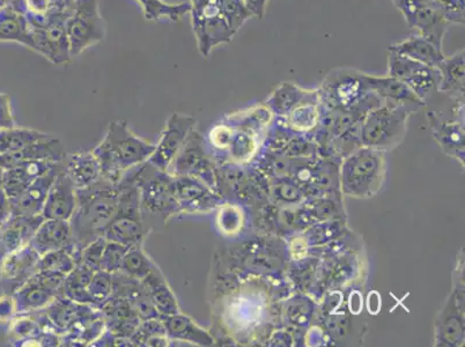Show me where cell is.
<instances>
[{
    "label": "cell",
    "mask_w": 465,
    "mask_h": 347,
    "mask_svg": "<svg viewBox=\"0 0 465 347\" xmlns=\"http://www.w3.org/2000/svg\"><path fill=\"white\" fill-rule=\"evenodd\" d=\"M382 161L376 152H359L345 164L342 183L346 193L369 196L381 176Z\"/></svg>",
    "instance_id": "obj_11"
},
{
    "label": "cell",
    "mask_w": 465,
    "mask_h": 347,
    "mask_svg": "<svg viewBox=\"0 0 465 347\" xmlns=\"http://www.w3.org/2000/svg\"><path fill=\"white\" fill-rule=\"evenodd\" d=\"M246 3L249 11L252 12V16L257 18H263L265 14L266 5H268L269 0H243Z\"/></svg>",
    "instance_id": "obj_49"
},
{
    "label": "cell",
    "mask_w": 465,
    "mask_h": 347,
    "mask_svg": "<svg viewBox=\"0 0 465 347\" xmlns=\"http://www.w3.org/2000/svg\"><path fill=\"white\" fill-rule=\"evenodd\" d=\"M42 222V214L10 215V218L0 225V261L8 253L31 243Z\"/></svg>",
    "instance_id": "obj_17"
},
{
    "label": "cell",
    "mask_w": 465,
    "mask_h": 347,
    "mask_svg": "<svg viewBox=\"0 0 465 347\" xmlns=\"http://www.w3.org/2000/svg\"><path fill=\"white\" fill-rule=\"evenodd\" d=\"M52 135L26 128H12L0 131V154L19 151L34 143L45 141Z\"/></svg>",
    "instance_id": "obj_32"
},
{
    "label": "cell",
    "mask_w": 465,
    "mask_h": 347,
    "mask_svg": "<svg viewBox=\"0 0 465 347\" xmlns=\"http://www.w3.org/2000/svg\"><path fill=\"white\" fill-rule=\"evenodd\" d=\"M450 24H464V0H425Z\"/></svg>",
    "instance_id": "obj_39"
},
{
    "label": "cell",
    "mask_w": 465,
    "mask_h": 347,
    "mask_svg": "<svg viewBox=\"0 0 465 347\" xmlns=\"http://www.w3.org/2000/svg\"><path fill=\"white\" fill-rule=\"evenodd\" d=\"M57 164L45 160L24 161L15 167L3 171L2 184L8 200L20 196L34 181L45 175Z\"/></svg>",
    "instance_id": "obj_18"
},
{
    "label": "cell",
    "mask_w": 465,
    "mask_h": 347,
    "mask_svg": "<svg viewBox=\"0 0 465 347\" xmlns=\"http://www.w3.org/2000/svg\"><path fill=\"white\" fill-rule=\"evenodd\" d=\"M0 42H18L34 50L26 15L10 5L0 7Z\"/></svg>",
    "instance_id": "obj_28"
},
{
    "label": "cell",
    "mask_w": 465,
    "mask_h": 347,
    "mask_svg": "<svg viewBox=\"0 0 465 347\" xmlns=\"http://www.w3.org/2000/svg\"><path fill=\"white\" fill-rule=\"evenodd\" d=\"M78 204V193L69 176L66 175L63 164L49 190L48 196L42 210L44 219L67 220L70 222Z\"/></svg>",
    "instance_id": "obj_16"
},
{
    "label": "cell",
    "mask_w": 465,
    "mask_h": 347,
    "mask_svg": "<svg viewBox=\"0 0 465 347\" xmlns=\"http://www.w3.org/2000/svg\"><path fill=\"white\" fill-rule=\"evenodd\" d=\"M389 75L404 83L421 101L439 90L441 74L437 67L421 64L403 55L389 52Z\"/></svg>",
    "instance_id": "obj_8"
},
{
    "label": "cell",
    "mask_w": 465,
    "mask_h": 347,
    "mask_svg": "<svg viewBox=\"0 0 465 347\" xmlns=\"http://www.w3.org/2000/svg\"><path fill=\"white\" fill-rule=\"evenodd\" d=\"M15 126L11 97L0 93V131L15 128Z\"/></svg>",
    "instance_id": "obj_45"
},
{
    "label": "cell",
    "mask_w": 465,
    "mask_h": 347,
    "mask_svg": "<svg viewBox=\"0 0 465 347\" xmlns=\"http://www.w3.org/2000/svg\"><path fill=\"white\" fill-rule=\"evenodd\" d=\"M71 57L78 56L84 50L100 44L105 37V26L100 15L97 0H75L65 23Z\"/></svg>",
    "instance_id": "obj_5"
},
{
    "label": "cell",
    "mask_w": 465,
    "mask_h": 347,
    "mask_svg": "<svg viewBox=\"0 0 465 347\" xmlns=\"http://www.w3.org/2000/svg\"><path fill=\"white\" fill-rule=\"evenodd\" d=\"M40 257L39 253L28 244L0 261V282L11 287V294L37 273Z\"/></svg>",
    "instance_id": "obj_15"
},
{
    "label": "cell",
    "mask_w": 465,
    "mask_h": 347,
    "mask_svg": "<svg viewBox=\"0 0 465 347\" xmlns=\"http://www.w3.org/2000/svg\"><path fill=\"white\" fill-rule=\"evenodd\" d=\"M198 50L209 56L215 46L230 44L235 34L228 26L219 0H189Z\"/></svg>",
    "instance_id": "obj_4"
},
{
    "label": "cell",
    "mask_w": 465,
    "mask_h": 347,
    "mask_svg": "<svg viewBox=\"0 0 465 347\" xmlns=\"http://www.w3.org/2000/svg\"><path fill=\"white\" fill-rule=\"evenodd\" d=\"M166 330L169 341L189 342L192 345L211 346L214 340L192 317L177 312L174 315L160 317Z\"/></svg>",
    "instance_id": "obj_24"
},
{
    "label": "cell",
    "mask_w": 465,
    "mask_h": 347,
    "mask_svg": "<svg viewBox=\"0 0 465 347\" xmlns=\"http://www.w3.org/2000/svg\"><path fill=\"white\" fill-rule=\"evenodd\" d=\"M65 155L61 141L52 135L45 141L34 143L19 151L0 154V169L6 171L24 161L45 160L61 163Z\"/></svg>",
    "instance_id": "obj_20"
},
{
    "label": "cell",
    "mask_w": 465,
    "mask_h": 347,
    "mask_svg": "<svg viewBox=\"0 0 465 347\" xmlns=\"http://www.w3.org/2000/svg\"><path fill=\"white\" fill-rule=\"evenodd\" d=\"M18 312H16L14 294L0 295V324H10Z\"/></svg>",
    "instance_id": "obj_46"
},
{
    "label": "cell",
    "mask_w": 465,
    "mask_h": 347,
    "mask_svg": "<svg viewBox=\"0 0 465 347\" xmlns=\"http://www.w3.org/2000/svg\"><path fill=\"white\" fill-rule=\"evenodd\" d=\"M154 150L155 144L138 137L125 122H112L103 141L92 152L99 161L103 179L118 184L131 169L149 161Z\"/></svg>",
    "instance_id": "obj_1"
},
{
    "label": "cell",
    "mask_w": 465,
    "mask_h": 347,
    "mask_svg": "<svg viewBox=\"0 0 465 347\" xmlns=\"http://www.w3.org/2000/svg\"><path fill=\"white\" fill-rule=\"evenodd\" d=\"M128 249L125 245L107 241L103 258H101L100 270L112 274L118 273Z\"/></svg>",
    "instance_id": "obj_40"
},
{
    "label": "cell",
    "mask_w": 465,
    "mask_h": 347,
    "mask_svg": "<svg viewBox=\"0 0 465 347\" xmlns=\"http://www.w3.org/2000/svg\"><path fill=\"white\" fill-rule=\"evenodd\" d=\"M310 94V92L300 90L293 84H282L277 91L273 93L269 104L276 110V113L285 114L292 108L297 107L302 104L303 97Z\"/></svg>",
    "instance_id": "obj_35"
},
{
    "label": "cell",
    "mask_w": 465,
    "mask_h": 347,
    "mask_svg": "<svg viewBox=\"0 0 465 347\" xmlns=\"http://www.w3.org/2000/svg\"><path fill=\"white\" fill-rule=\"evenodd\" d=\"M173 193L179 214L206 213L219 204V196L193 176H173Z\"/></svg>",
    "instance_id": "obj_13"
},
{
    "label": "cell",
    "mask_w": 465,
    "mask_h": 347,
    "mask_svg": "<svg viewBox=\"0 0 465 347\" xmlns=\"http://www.w3.org/2000/svg\"><path fill=\"white\" fill-rule=\"evenodd\" d=\"M75 241L70 222L44 219L29 244L42 256L46 253L67 248Z\"/></svg>",
    "instance_id": "obj_21"
},
{
    "label": "cell",
    "mask_w": 465,
    "mask_h": 347,
    "mask_svg": "<svg viewBox=\"0 0 465 347\" xmlns=\"http://www.w3.org/2000/svg\"><path fill=\"white\" fill-rule=\"evenodd\" d=\"M232 138V131L230 126L220 124L214 126L210 133L211 144L215 148H227L230 147Z\"/></svg>",
    "instance_id": "obj_47"
},
{
    "label": "cell",
    "mask_w": 465,
    "mask_h": 347,
    "mask_svg": "<svg viewBox=\"0 0 465 347\" xmlns=\"http://www.w3.org/2000/svg\"><path fill=\"white\" fill-rule=\"evenodd\" d=\"M61 163L50 169L45 175L33 182L20 196L10 200L11 215H39L44 210L46 196L52 188L54 176L61 167Z\"/></svg>",
    "instance_id": "obj_19"
},
{
    "label": "cell",
    "mask_w": 465,
    "mask_h": 347,
    "mask_svg": "<svg viewBox=\"0 0 465 347\" xmlns=\"http://www.w3.org/2000/svg\"><path fill=\"white\" fill-rule=\"evenodd\" d=\"M217 223L220 231L225 234H235L241 228V215L240 211L235 206L223 205L219 210Z\"/></svg>",
    "instance_id": "obj_42"
},
{
    "label": "cell",
    "mask_w": 465,
    "mask_h": 347,
    "mask_svg": "<svg viewBox=\"0 0 465 347\" xmlns=\"http://www.w3.org/2000/svg\"><path fill=\"white\" fill-rule=\"evenodd\" d=\"M130 174L139 190L143 217L145 214L159 215L163 223H167L179 214L171 174L152 166L149 161L131 169Z\"/></svg>",
    "instance_id": "obj_3"
},
{
    "label": "cell",
    "mask_w": 465,
    "mask_h": 347,
    "mask_svg": "<svg viewBox=\"0 0 465 347\" xmlns=\"http://www.w3.org/2000/svg\"><path fill=\"white\" fill-rule=\"evenodd\" d=\"M291 122L295 126L300 128H308V126L314 125L316 121V108L314 104H306L303 105H297L291 112Z\"/></svg>",
    "instance_id": "obj_44"
},
{
    "label": "cell",
    "mask_w": 465,
    "mask_h": 347,
    "mask_svg": "<svg viewBox=\"0 0 465 347\" xmlns=\"http://www.w3.org/2000/svg\"><path fill=\"white\" fill-rule=\"evenodd\" d=\"M167 173L172 176H193L213 188V171L205 159L204 143L196 130L190 134L184 146L173 161Z\"/></svg>",
    "instance_id": "obj_14"
},
{
    "label": "cell",
    "mask_w": 465,
    "mask_h": 347,
    "mask_svg": "<svg viewBox=\"0 0 465 347\" xmlns=\"http://www.w3.org/2000/svg\"><path fill=\"white\" fill-rule=\"evenodd\" d=\"M78 204L70 220L75 240L84 247L104 236V228L118 209V184L101 180L91 187L77 190Z\"/></svg>",
    "instance_id": "obj_2"
},
{
    "label": "cell",
    "mask_w": 465,
    "mask_h": 347,
    "mask_svg": "<svg viewBox=\"0 0 465 347\" xmlns=\"http://www.w3.org/2000/svg\"><path fill=\"white\" fill-rule=\"evenodd\" d=\"M44 332L39 312L18 314L10 322L8 341L14 345L23 346L25 342L34 341Z\"/></svg>",
    "instance_id": "obj_31"
},
{
    "label": "cell",
    "mask_w": 465,
    "mask_h": 347,
    "mask_svg": "<svg viewBox=\"0 0 465 347\" xmlns=\"http://www.w3.org/2000/svg\"><path fill=\"white\" fill-rule=\"evenodd\" d=\"M366 82L371 91L380 97L394 101V103H412L422 104V101L404 83L388 75V77H376L366 74Z\"/></svg>",
    "instance_id": "obj_29"
},
{
    "label": "cell",
    "mask_w": 465,
    "mask_h": 347,
    "mask_svg": "<svg viewBox=\"0 0 465 347\" xmlns=\"http://www.w3.org/2000/svg\"><path fill=\"white\" fill-rule=\"evenodd\" d=\"M156 264L143 251V244L134 245L126 252L120 273L142 282Z\"/></svg>",
    "instance_id": "obj_34"
},
{
    "label": "cell",
    "mask_w": 465,
    "mask_h": 347,
    "mask_svg": "<svg viewBox=\"0 0 465 347\" xmlns=\"http://www.w3.org/2000/svg\"><path fill=\"white\" fill-rule=\"evenodd\" d=\"M65 277V274L52 273V271H37L31 279L44 289L54 292L58 296H64L63 289H64Z\"/></svg>",
    "instance_id": "obj_43"
},
{
    "label": "cell",
    "mask_w": 465,
    "mask_h": 347,
    "mask_svg": "<svg viewBox=\"0 0 465 347\" xmlns=\"http://www.w3.org/2000/svg\"><path fill=\"white\" fill-rule=\"evenodd\" d=\"M78 265V262L71 255L66 248L59 249V251L45 253L40 257L39 270L37 271H52L62 274H69L72 270Z\"/></svg>",
    "instance_id": "obj_36"
},
{
    "label": "cell",
    "mask_w": 465,
    "mask_h": 347,
    "mask_svg": "<svg viewBox=\"0 0 465 347\" xmlns=\"http://www.w3.org/2000/svg\"><path fill=\"white\" fill-rule=\"evenodd\" d=\"M365 75L351 69L333 71L323 82L324 99L332 108L341 112L359 107L371 93Z\"/></svg>",
    "instance_id": "obj_6"
},
{
    "label": "cell",
    "mask_w": 465,
    "mask_h": 347,
    "mask_svg": "<svg viewBox=\"0 0 465 347\" xmlns=\"http://www.w3.org/2000/svg\"><path fill=\"white\" fill-rule=\"evenodd\" d=\"M194 125L196 120L193 116L180 113L173 114L160 134L158 144H155L153 154L149 159L152 166L167 172L187 142L190 134L194 130Z\"/></svg>",
    "instance_id": "obj_10"
},
{
    "label": "cell",
    "mask_w": 465,
    "mask_h": 347,
    "mask_svg": "<svg viewBox=\"0 0 465 347\" xmlns=\"http://www.w3.org/2000/svg\"><path fill=\"white\" fill-rule=\"evenodd\" d=\"M407 118V110L392 103L374 110L363 123V141L369 145H383L396 141L404 133Z\"/></svg>",
    "instance_id": "obj_12"
},
{
    "label": "cell",
    "mask_w": 465,
    "mask_h": 347,
    "mask_svg": "<svg viewBox=\"0 0 465 347\" xmlns=\"http://www.w3.org/2000/svg\"><path fill=\"white\" fill-rule=\"evenodd\" d=\"M149 232V226L143 217L116 213L115 218L104 228V238L131 248L143 244Z\"/></svg>",
    "instance_id": "obj_22"
},
{
    "label": "cell",
    "mask_w": 465,
    "mask_h": 347,
    "mask_svg": "<svg viewBox=\"0 0 465 347\" xmlns=\"http://www.w3.org/2000/svg\"><path fill=\"white\" fill-rule=\"evenodd\" d=\"M143 8V15L150 21L168 18L179 21L190 12V3L168 4L163 0H137Z\"/></svg>",
    "instance_id": "obj_33"
},
{
    "label": "cell",
    "mask_w": 465,
    "mask_h": 347,
    "mask_svg": "<svg viewBox=\"0 0 465 347\" xmlns=\"http://www.w3.org/2000/svg\"><path fill=\"white\" fill-rule=\"evenodd\" d=\"M63 169L75 189H84L103 180L99 161L92 151L66 154L62 161Z\"/></svg>",
    "instance_id": "obj_23"
},
{
    "label": "cell",
    "mask_w": 465,
    "mask_h": 347,
    "mask_svg": "<svg viewBox=\"0 0 465 347\" xmlns=\"http://www.w3.org/2000/svg\"><path fill=\"white\" fill-rule=\"evenodd\" d=\"M142 283L160 317L174 315L181 312L174 292L169 287L158 265L143 279Z\"/></svg>",
    "instance_id": "obj_25"
},
{
    "label": "cell",
    "mask_w": 465,
    "mask_h": 347,
    "mask_svg": "<svg viewBox=\"0 0 465 347\" xmlns=\"http://www.w3.org/2000/svg\"><path fill=\"white\" fill-rule=\"evenodd\" d=\"M389 52L403 55L413 61L421 63V64L437 67V69L446 58L442 48L417 34L407 40L389 46Z\"/></svg>",
    "instance_id": "obj_26"
},
{
    "label": "cell",
    "mask_w": 465,
    "mask_h": 347,
    "mask_svg": "<svg viewBox=\"0 0 465 347\" xmlns=\"http://www.w3.org/2000/svg\"><path fill=\"white\" fill-rule=\"evenodd\" d=\"M87 291L94 306L100 309L105 302L112 298L114 292L113 274L103 270L96 271L93 274L90 285L87 286Z\"/></svg>",
    "instance_id": "obj_37"
},
{
    "label": "cell",
    "mask_w": 465,
    "mask_h": 347,
    "mask_svg": "<svg viewBox=\"0 0 465 347\" xmlns=\"http://www.w3.org/2000/svg\"><path fill=\"white\" fill-rule=\"evenodd\" d=\"M438 70L441 74L439 90L462 96L464 94V49L450 57H446Z\"/></svg>",
    "instance_id": "obj_30"
},
{
    "label": "cell",
    "mask_w": 465,
    "mask_h": 347,
    "mask_svg": "<svg viewBox=\"0 0 465 347\" xmlns=\"http://www.w3.org/2000/svg\"><path fill=\"white\" fill-rule=\"evenodd\" d=\"M69 15H56L40 21L28 20L34 50L48 58L54 64L70 61V45L65 23Z\"/></svg>",
    "instance_id": "obj_7"
},
{
    "label": "cell",
    "mask_w": 465,
    "mask_h": 347,
    "mask_svg": "<svg viewBox=\"0 0 465 347\" xmlns=\"http://www.w3.org/2000/svg\"><path fill=\"white\" fill-rule=\"evenodd\" d=\"M105 243H107V240H105L104 236H99V238H96L95 240H93L92 243L84 245L83 249L82 262H80V263L87 266L88 269L94 271V273L99 271Z\"/></svg>",
    "instance_id": "obj_41"
},
{
    "label": "cell",
    "mask_w": 465,
    "mask_h": 347,
    "mask_svg": "<svg viewBox=\"0 0 465 347\" xmlns=\"http://www.w3.org/2000/svg\"><path fill=\"white\" fill-rule=\"evenodd\" d=\"M2 174L3 171L0 169V225L5 223L11 215L10 200H8L5 190L3 188Z\"/></svg>",
    "instance_id": "obj_48"
},
{
    "label": "cell",
    "mask_w": 465,
    "mask_h": 347,
    "mask_svg": "<svg viewBox=\"0 0 465 347\" xmlns=\"http://www.w3.org/2000/svg\"><path fill=\"white\" fill-rule=\"evenodd\" d=\"M219 3L228 26L234 34L238 33L244 23L252 16L243 0H219Z\"/></svg>",
    "instance_id": "obj_38"
},
{
    "label": "cell",
    "mask_w": 465,
    "mask_h": 347,
    "mask_svg": "<svg viewBox=\"0 0 465 347\" xmlns=\"http://www.w3.org/2000/svg\"><path fill=\"white\" fill-rule=\"evenodd\" d=\"M14 298L18 314H28L45 311L50 304L56 302L58 296L54 292L44 289L32 279L14 292Z\"/></svg>",
    "instance_id": "obj_27"
},
{
    "label": "cell",
    "mask_w": 465,
    "mask_h": 347,
    "mask_svg": "<svg viewBox=\"0 0 465 347\" xmlns=\"http://www.w3.org/2000/svg\"><path fill=\"white\" fill-rule=\"evenodd\" d=\"M411 31L442 48L450 23L425 0H391Z\"/></svg>",
    "instance_id": "obj_9"
}]
</instances>
